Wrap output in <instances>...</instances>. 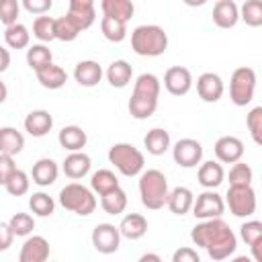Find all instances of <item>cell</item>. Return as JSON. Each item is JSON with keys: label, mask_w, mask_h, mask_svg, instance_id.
Returning <instances> with one entry per match:
<instances>
[{"label": "cell", "mask_w": 262, "mask_h": 262, "mask_svg": "<svg viewBox=\"0 0 262 262\" xmlns=\"http://www.w3.org/2000/svg\"><path fill=\"white\" fill-rule=\"evenodd\" d=\"M190 239L194 246L207 250L211 260H225V258L233 256V252L237 248L235 233L221 217L201 219V223H196L192 227Z\"/></svg>", "instance_id": "1"}, {"label": "cell", "mask_w": 262, "mask_h": 262, "mask_svg": "<svg viewBox=\"0 0 262 262\" xmlns=\"http://www.w3.org/2000/svg\"><path fill=\"white\" fill-rule=\"evenodd\" d=\"M160 88H162V84H160L156 74H149V72L139 74L135 84H133V92H131V98L127 104L129 115L137 121L149 119L158 108Z\"/></svg>", "instance_id": "2"}, {"label": "cell", "mask_w": 262, "mask_h": 262, "mask_svg": "<svg viewBox=\"0 0 262 262\" xmlns=\"http://www.w3.org/2000/svg\"><path fill=\"white\" fill-rule=\"evenodd\" d=\"M131 49L141 57H158L168 49V33L160 25H139L131 33Z\"/></svg>", "instance_id": "3"}, {"label": "cell", "mask_w": 262, "mask_h": 262, "mask_svg": "<svg viewBox=\"0 0 262 262\" xmlns=\"http://www.w3.org/2000/svg\"><path fill=\"white\" fill-rule=\"evenodd\" d=\"M137 186H139V196H141V203L145 209L158 211L166 205L170 188H168V180H166L164 172H160L156 168L141 170Z\"/></svg>", "instance_id": "4"}, {"label": "cell", "mask_w": 262, "mask_h": 262, "mask_svg": "<svg viewBox=\"0 0 262 262\" xmlns=\"http://www.w3.org/2000/svg\"><path fill=\"white\" fill-rule=\"evenodd\" d=\"M59 205L80 217H88L96 209V196L92 188L80 182H70L59 190Z\"/></svg>", "instance_id": "5"}, {"label": "cell", "mask_w": 262, "mask_h": 262, "mask_svg": "<svg viewBox=\"0 0 262 262\" xmlns=\"http://www.w3.org/2000/svg\"><path fill=\"white\" fill-rule=\"evenodd\" d=\"M108 162L123 174V176H139L143 166H145V158L141 154V149H137L133 143H115L108 149Z\"/></svg>", "instance_id": "6"}, {"label": "cell", "mask_w": 262, "mask_h": 262, "mask_svg": "<svg viewBox=\"0 0 262 262\" xmlns=\"http://www.w3.org/2000/svg\"><path fill=\"white\" fill-rule=\"evenodd\" d=\"M256 92V72L248 66H239L233 70L229 80V98L235 106H246L252 102Z\"/></svg>", "instance_id": "7"}, {"label": "cell", "mask_w": 262, "mask_h": 262, "mask_svg": "<svg viewBox=\"0 0 262 262\" xmlns=\"http://www.w3.org/2000/svg\"><path fill=\"white\" fill-rule=\"evenodd\" d=\"M225 205L229 207V213L233 217H252L256 213V192L252 184H242L233 186L229 184L227 194H225Z\"/></svg>", "instance_id": "8"}, {"label": "cell", "mask_w": 262, "mask_h": 262, "mask_svg": "<svg viewBox=\"0 0 262 262\" xmlns=\"http://www.w3.org/2000/svg\"><path fill=\"white\" fill-rule=\"evenodd\" d=\"M192 215L196 219H213V217H221L225 211V201L221 194H217L213 188H205L201 194L194 196L192 207H190Z\"/></svg>", "instance_id": "9"}, {"label": "cell", "mask_w": 262, "mask_h": 262, "mask_svg": "<svg viewBox=\"0 0 262 262\" xmlns=\"http://www.w3.org/2000/svg\"><path fill=\"white\" fill-rule=\"evenodd\" d=\"M172 158L180 168H196L203 160V145L192 137H182L174 143Z\"/></svg>", "instance_id": "10"}, {"label": "cell", "mask_w": 262, "mask_h": 262, "mask_svg": "<svg viewBox=\"0 0 262 262\" xmlns=\"http://www.w3.org/2000/svg\"><path fill=\"white\" fill-rule=\"evenodd\" d=\"M92 246L100 254H113L121 246V231L113 223H98L92 229Z\"/></svg>", "instance_id": "11"}, {"label": "cell", "mask_w": 262, "mask_h": 262, "mask_svg": "<svg viewBox=\"0 0 262 262\" xmlns=\"http://www.w3.org/2000/svg\"><path fill=\"white\" fill-rule=\"evenodd\" d=\"M164 88L172 96H184L192 88V74L184 66H172L164 74Z\"/></svg>", "instance_id": "12"}, {"label": "cell", "mask_w": 262, "mask_h": 262, "mask_svg": "<svg viewBox=\"0 0 262 262\" xmlns=\"http://www.w3.org/2000/svg\"><path fill=\"white\" fill-rule=\"evenodd\" d=\"M213 151H215L217 162L233 164V162L242 160V156H244V141L239 137H235V135H223V137H219L215 141Z\"/></svg>", "instance_id": "13"}, {"label": "cell", "mask_w": 262, "mask_h": 262, "mask_svg": "<svg viewBox=\"0 0 262 262\" xmlns=\"http://www.w3.org/2000/svg\"><path fill=\"white\" fill-rule=\"evenodd\" d=\"M68 16L78 25L80 31H86L96 20V8L94 0H70L68 4Z\"/></svg>", "instance_id": "14"}, {"label": "cell", "mask_w": 262, "mask_h": 262, "mask_svg": "<svg viewBox=\"0 0 262 262\" xmlns=\"http://www.w3.org/2000/svg\"><path fill=\"white\" fill-rule=\"evenodd\" d=\"M223 80L215 72H205L196 78V92L205 102H217L223 96Z\"/></svg>", "instance_id": "15"}, {"label": "cell", "mask_w": 262, "mask_h": 262, "mask_svg": "<svg viewBox=\"0 0 262 262\" xmlns=\"http://www.w3.org/2000/svg\"><path fill=\"white\" fill-rule=\"evenodd\" d=\"M49 258V242L43 235H29L20 248L18 262H45Z\"/></svg>", "instance_id": "16"}, {"label": "cell", "mask_w": 262, "mask_h": 262, "mask_svg": "<svg viewBox=\"0 0 262 262\" xmlns=\"http://www.w3.org/2000/svg\"><path fill=\"white\" fill-rule=\"evenodd\" d=\"M90 168H92V160H90V156L84 154L82 149H80V151H70V154L66 156V160L61 162L63 174H66L68 178H72V180L84 178V176L90 172Z\"/></svg>", "instance_id": "17"}, {"label": "cell", "mask_w": 262, "mask_h": 262, "mask_svg": "<svg viewBox=\"0 0 262 262\" xmlns=\"http://www.w3.org/2000/svg\"><path fill=\"white\" fill-rule=\"evenodd\" d=\"M23 125H25V131L29 135H33V137H45L51 131V127H53V117H51L49 111L37 108V111H31L25 117Z\"/></svg>", "instance_id": "18"}, {"label": "cell", "mask_w": 262, "mask_h": 262, "mask_svg": "<svg viewBox=\"0 0 262 262\" xmlns=\"http://www.w3.org/2000/svg\"><path fill=\"white\" fill-rule=\"evenodd\" d=\"M239 20V6L233 0H217L213 6V23L219 29H233Z\"/></svg>", "instance_id": "19"}, {"label": "cell", "mask_w": 262, "mask_h": 262, "mask_svg": "<svg viewBox=\"0 0 262 262\" xmlns=\"http://www.w3.org/2000/svg\"><path fill=\"white\" fill-rule=\"evenodd\" d=\"M74 80L84 86V88H92L102 80V68L98 61L94 59H82L76 63L74 68Z\"/></svg>", "instance_id": "20"}, {"label": "cell", "mask_w": 262, "mask_h": 262, "mask_svg": "<svg viewBox=\"0 0 262 262\" xmlns=\"http://www.w3.org/2000/svg\"><path fill=\"white\" fill-rule=\"evenodd\" d=\"M239 235L246 242V246H250L252 258L256 262H262V252H260V246H262V223L258 219H250V221L242 223Z\"/></svg>", "instance_id": "21"}, {"label": "cell", "mask_w": 262, "mask_h": 262, "mask_svg": "<svg viewBox=\"0 0 262 262\" xmlns=\"http://www.w3.org/2000/svg\"><path fill=\"white\" fill-rule=\"evenodd\" d=\"M35 76H37V82H39L43 88H47V90H59V88L68 82L66 70H63L61 66H55L53 61L47 63V66H43V68H39V70L35 72Z\"/></svg>", "instance_id": "22"}, {"label": "cell", "mask_w": 262, "mask_h": 262, "mask_svg": "<svg viewBox=\"0 0 262 262\" xmlns=\"http://www.w3.org/2000/svg\"><path fill=\"white\" fill-rule=\"evenodd\" d=\"M57 174H59V168L51 158L37 160L33 164V170H31V178L37 186H51L57 180Z\"/></svg>", "instance_id": "23"}, {"label": "cell", "mask_w": 262, "mask_h": 262, "mask_svg": "<svg viewBox=\"0 0 262 262\" xmlns=\"http://www.w3.org/2000/svg\"><path fill=\"white\" fill-rule=\"evenodd\" d=\"M121 231V237L127 239H141L147 233V219L141 213H127L121 223L117 225Z\"/></svg>", "instance_id": "24"}, {"label": "cell", "mask_w": 262, "mask_h": 262, "mask_svg": "<svg viewBox=\"0 0 262 262\" xmlns=\"http://www.w3.org/2000/svg\"><path fill=\"white\" fill-rule=\"evenodd\" d=\"M196 178H199V184L203 188H217L223 182V178H225V170H223L221 162L209 160V162H203L199 166Z\"/></svg>", "instance_id": "25"}, {"label": "cell", "mask_w": 262, "mask_h": 262, "mask_svg": "<svg viewBox=\"0 0 262 262\" xmlns=\"http://www.w3.org/2000/svg\"><path fill=\"white\" fill-rule=\"evenodd\" d=\"M57 141H59V145H61L63 149H68V151H80V149L86 145L88 135H86V131H84L82 127H78V125H66V127H61V131L57 133Z\"/></svg>", "instance_id": "26"}, {"label": "cell", "mask_w": 262, "mask_h": 262, "mask_svg": "<svg viewBox=\"0 0 262 262\" xmlns=\"http://www.w3.org/2000/svg\"><path fill=\"white\" fill-rule=\"evenodd\" d=\"M192 201H194V194L190 188L186 186H176L168 192V199H166V207L174 213V215H186L192 207Z\"/></svg>", "instance_id": "27"}, {"label": "cell", "mask_w": 262, "mask_h": 262, "mask_svg": "<svg viewBox=\"0 0 262 262\" xmlns=\"http://www.w3.org/2000/svg\"><path fill=\"white\" fill-rule=\"evenodd\" d=\"M25 147V135L16 127H0V154L18 156Z\"/></svg>", "instance_id": "28"}, {"label": "cell", "mask_w": 262, "mask_h": 262, "mask_svg": "<svg viewBox=\"0 0 262 262\" xmlns=\"http://www.w3.org/2000/svg\"><path fill=\"white\" fill-rule=\"evenodd\" d=\"M133 78V68L125 59H115L106 68V80L113 88H125Z\"/></svg>", "instance_id": "29"}, {"label": "cell", "mask_w": 262, "mask_h": 262, "mask_svg": "<svg viewBox=\"0 0 262 262\" xmlns=\"http://www.w3.org/2000/svg\"><path fill=\"white\" fill-rule=\"evenodd\" d=\"M143 145L147 149V154L151 156H162L170 149V133L162 127H154L145 133L143 137Z\"/></svg>", "instance_id": "30"}, {"label": "cell", "mask_w": 262, "mask_h": 262, "mask_svg": "<svg viewBox=\"0 0 262 262\" xmlns=\"http://www.w3.org/2000/svg\"><path fill=\"white\" fill-rule=\"evenodd\" d=\"M100 10L102 16H113L123 23H129L135 12V6L131 0H100Z\"/></svg>", "instance_id": "31"}, {"label": "cell", "mask_w": 262, "mask_h": 262, "mask_svg": "<svg viewBox=\"0 0 262 262\" xmlns=\"http://www.w3.org/2000/svg\"><path fill=\"white\" fill-rule=\"evenodd\" d=\"M100 207L108 215H121L127 209V192L121 186H117V188L100 194Z\"/></svg>", "instance_id": "32"}, {"label": "cell", "mask_w": 262, "mask_h": 262, "mask_svg": "<svg viewBox=\"0 0 262 262\" xmlns=\"http://www.w3.org/2000/svg\"><path fill=\"white\" fill-rule=\"evenodd\" d=\"M117 186H119V178H117V174H115L113 170H108V168H100V170H96V172L90 176V188H92V192H96L98 196L104 194V192H108V190H113V188H117Z\"/></svg>", "instance_id": "33"}, {"label": "cell", "mask_w": 262, "mask_h": 262, "mask_svg": "<svg viewBox=\"0 0 262 262\" xmlns=\"http://www.w3.org/2000/svg\"><path fill=\"white\" fill-rule=\"evenodd\" d=\"M4 41L10 49H25L31 43V33L23 23H14L4 29Z\"/></svg>", "instance_id": "34"}, {"label": "cell", "mask_w": 262, "mask_h": 262, "mask_svg": "<svg viewBox=\"0 0 262 262\" xmlns=\"http://www.w3.org/2000/svg\"><path fill=\"white\" fill-rule=\"evenodd\" d=\"M100 31L106 41L111 43H121L127 37V23L113 18V16H102L100 18Z\"/></svg>", "instance_id": "35"}, {"label": "cell", "mask_w": 262, "mask_h": 262, "mask_svg": "<svg viewBox=\"0 0 262 262\" xmlns=\"http://www.w3.org/2000/svg\"><path fill=\"white\" fill-rule=\"evenodd\" d=\"M53 61V53L51 49L45 45V43H35V45H29L27 49V63L33 72H37L39 68L47 66Z\"/></svg>", "instance_id": "36"}, {"label": "cell", "mask_w": 262, "mask_h": 262, "mask_svg": "<svg viewBox=\"0 0 262 262\" xmlns=\"http://www.w3.org/2000/svg\"><path fill=\"white\" fill-rule=\"evenodd\" d=\"M29 209H31V213L37 215V217H49V215H53V211H55V201H53V196H49L47 192L39 190V192H33V194L29 196Z\"/></svg>", "instance_id": "37"}, {"label": "cell", "mask_w": 262, "mask_h": 262, "mask_svg": "<svg viewBox=\"0 0 262 262\" xmlns=\"http://www.w3.org/2000/svg\"><path fill=\"white\" fill-rule=\"evenodd\" d=\"M29 186H31V176H29L25 170H18V168L10 174V178H8L6 184H4L6 192L12 194V196H23V194H27V192H29Z\"/></svg>", "instance_id": "38"}, {"label": "cell", "mask_w": 262, "mask_h": 262, "mask_svg": "<svg viewBox=\"0 0 262 262\" xmlns=\"http://www.w3.org/2000/svg\"><path fill=\"white\" fill-rule=\"evenodd\" d=\"M239 18L248 27H260L262 25V0H246L239 6Z\"/></svg>", "instance_id": "39"}, {"label": "cell", "mask_w": 262, "mask_h": 262, "mask_svg": "<svg viewBox=\"0 0 262 262\" xmlns=\"http://www.w3.org/2000/svg\"><path fill=\"white\" fill-rule=\"evenodd\" d=\"M55 18L51 16H45V14H39L35 20H33V35L41 41V43H49L55 39Z\"/></svg>", "instance_id": "40"}, {"label": "cell", "mask_w": 262, "mask_h": 262, "mask_svg": "<svg viewBox=\"0 0 262 262\" xmlns=\"http://www.w3.org/2000/svg\"><path fill=\"white\" fill-rule=\"evenodd\" d=\"M55 39L57 41H66V43H70V41H74L82 31L78 29V25L68 16V14H63V16H59V18H55Z\"/></svg>", "instance_id": "41"}, {"label": "cell", "mask_w": 262, "mask_h": 262, "mask_svg": "<svg viewBox=\"0 0 262 262\" xmlns=\"http://www.w3.org/2000/svg\"><path fill=\"white\" fill-rule=\"evenodd\" d=\"M8 225H10V229H12L14 235L27 237V235H31L33 229H35V219H33V215H29V213H14V215L8 219Z\"/></svg>", "instance_id": "42"}, {"label": "cell", "mask_w": 262, "mask_h": 262, "mask_svg": "<svg viewBox=\"0 0 262 262\" xmlns=\"http://www.w3.org/2000/svg\"><path fill=\"white\" fill-rule=\"evenodd\" d=\"M254 172L248 164H244L242 160L233 162V166L229 168V184L233 186H242V184H252Z\"/></svg>", "instance_id": "43"}, {"label": "cell", "mask_w": 262, "mask_h": 262, "mask_svg": "<svg viewBox=\"0 0 262 262\" xmlns=\"http://www.w3.org/2000/svg\"><path fill=\"white\" fill-rule=\"evenodd\" d=\"M246 127L256 145H262V106H254L246 115Z\"/></svg>", "instance_id": "44"}, {"label": "cell", "mask_w": 262, "mask_h": 262, "mask_svg": "<svg viewBox=\"0 0 262 262\" xmlns=\"http://www.w3.org/2000/svg\"><path fill=\"white\" fill-rule=\"evenodd\" d=\"M20 14V0H0V23L4 27L18 23Z\"/></svg>", "instance_id": "45"}, {"label": "cell", "mask_w": 262, "mask_h": 262, "mask_svg": "<svg viewBox=\"0 0 262 262\" xmlns=\"http://www.w3.org/2000/svg\"><path fill=\"white\" fill-rule=\"evenodd\" d=\"M20 4L31 14H45L53 6V0H20Z\"/></svg>", "instance_id": "46"}, {"label": "cell", "mask_w": 262, "mask_h": 262, "mask_svg": "<svg viewBox=\"0 0 262 262\" xmlns=\"http://www.w3.org/2000/svg\"><path fill=\"white\" fill-rule=\"evenodd\" d=\"M16 170V164H14V156H8V154H0V186L6 184V180L10 178V174Z\"/></svg>", "instance_id": "47"}, {"label": "cell", "mask_w": 262, "mask_h": 262, "mask_svg": "<svg viewBox=\"0 0 262 262\" xmlns=\"http://www.w3.org/2000/svg\"><path fill=\"white\" fill-rule=\"evenodd\" d=\"M199 260L201 258H199L196 250H192L188 246H184V248H180L172 254V262H199Z\"/></svg>", "instance_id": "48"}, {"label": "cell", "mask_w": 262, "mask_h": 262, "mask_svg": "<svg viewBox=\"0 0 262 262\" xmlns=\"http://www.w3.org/2000/svg\"><path fill=\"white\" fill-rule=\"evenodd\" d=\"M14 242V233L10 229L8 223H2L0 221V252H6Z\"/></svg>", "instance_id": "49"}, {"label": "cell", "mask_w": 262, "mask_h": 262, "mask_svg": "<svg viewBox=\"0 0 262 262\" xmlns=\"http://www.w3.org/2000/svg\"><path fill=\"white\" fill-rule=\"evenodd\" d=\"M8 66H10V51H8L6 47H2V45H0V74H2V72H6V70H8Z\"/></svg>", "instance_id": "50"}, {"label": "cell", "mask_w": 262, "mask_h": 262, "mask_svg": "<svg viewBox=\"0 0 262 262\" xmlns=\"http://www.w3.org/2000/svg\"><path fill=\"white\" fill-rule=\"evenodd\" d=\"M147 260H151V262H160L162 258H160L158 254H143V256L139 258V262H147Z\"/></svg>", "instance_id": "51"}, {"label": "cell", "mask_w": 262, "mask_h": 262, "mask_svg": "<svg viewBox=\"0 0 262 262\" xmlns=\"http://www.w3.org/2000/svg\"><path fill=\"white\" fill-rule=\"evenodd\" d=\"M6 96H8V88H6V84L0 80V104L6 100Z\"/></svg>", "instance_id": "52"}, {"label": "cell", "mask_w": 262, "mask_h": 262, "mask_svg": "<svg viewBox=\"0 0 262 262\" xmlns=\"http://www.w3.org/2000/svg\"><path fill=\"white\" fill-rule=\"evenodd\" d=\"M186 6H192V8H196V6H203V4H207V0H182Z\"/></svg>", "instance_id": "53"}]
</instances>
